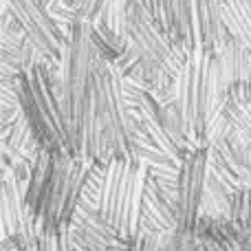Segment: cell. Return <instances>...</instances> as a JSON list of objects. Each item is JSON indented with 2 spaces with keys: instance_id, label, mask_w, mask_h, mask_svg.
<instances>
[{
  "instance_id": "cell-1",
  "label": "cell",
  "mask_w": 251,
  "mask_h": 251,
  "mask_svg": "<svg viewBox=\"0 0 251 251\" xmlns=\"http://www.w3.org/2000/svg\"><path fill=\"white\" fill-rule=\"evenodd\" d=\"M100 47L93 25L79 18L66 40L64 57L60 69V100L64 110L66 132L71 152L88 163H108L110 154L97 124V69H100Z\"/></svg>"
},
{
  "instance_id": "cell-9",
  "label": "cell",
  "mask_w": 251,
  "mask_h": 251,
  "mask_svg": "<svg viewBox=\"0 0 251 251\" xmlns=\"http://www.w3.org/2000/svg\"><path fill=\"white\" fill-rule=\"evenodd\" d=\"M148 16L156 22L161 31L172 40L174 44L183 49L181 44V29H178V2L181 0H137Z\"/></svg>"
},
{
  "instance_id": "cell-4",
  "label": "cell",
  "mask_w": 251,
  "mask_h": 251,
  "mask_svg": "<svg viewBox=\"0 0 251 251\" xmlns=\"http://www.w3.org/2000/svg\"><path fill=\"white\" fill-rule=\"evenodd\" d=\"M97 124L110 159H137V130L130 104L126 100L124 79L115 66L101 57L97 69Z\"/></svg>"
},
{
  "instance_id": "cell-6",
  "label": "cell",
  "mask_w": 251,
  "mask_h": 251,
  "mask_svg": "<svg viewBox=\"0 0 251 251\" xmlns=\"http://www.w3.org/2000/svg\"><path fill=\"white\" fill-rule=\"evenodd\" d=\"M4 7L11 11L29 42L40 51L51 69H62V57L66 49V35L40 0H4Z\"/></svg>"
},
{
  "instance_id": "cell-7",
  "label": "cell",
  "mask_w": 251,
  "mask_h": 251,
  "mask_svg": "<svg viewBox=\"0 0 251 251\" xmlns=\"http://www.w3.org/2000/svg\"><path fill=\"white\" fill-rule=\"evenodd\" d=\"M181 44L187 53L203 51L218 55L225 40L218 0H181L178 2Z\"/></svg>"
},
{
  "instance_id": "cell-8",
  "label": "cell",
  "mask_w": 251,
  "mask_h": 251,
  "mask_svg": "<svg viewBox=\"0 0 251 251\" xmlns=\"http://www.w3.org/2000/svg\"><path fill=\"white\" fill-rule=\"evenodd\" d=\"M207 148H196L183 156L181 172L176 174V209L183 225L194 221L196 207H199L201 194H203L205 172H207Z\"/></svg>"
},
{
  "instance_id": "cell-5",
  "label": "cell",
  "mask_w": 251,
  "mask_h": 251,
  "mask_svg": "<svg viewBox=\"0 0 251 251\" xmlns=\"http://www.w3.org/2000/svg\"><path fill=\"white\" fill-rule=\"evenodd\" d=\"M126 38H128V47L134 49L150 69H154L159 75L176 82L178 73L185 64L187 51L181 49L178 44H174L156 26V22L148 16V11L137 0H128Z\"/></svg>"
},
{
  "instance_id": "cell-3",
  "label": "cell",
  "mask_w": 251,
  "mask_h": 251,
  "mask_svg": "<svg viewBox=\"0 0 251 251\" xmlns=\"http://www.w3.org/2000/svg\"><path fill=\"white\" fill-rule=\"evenodd\" d=\"M18 91L25 117L40 148L57 156H73L60 100L62 86L53 82L51 66L47 62H38L26 73L18 75Z\"/></svg>"
},
{
  "instance_id": "cell-2",
  "label": "cell",
  "mask_w": 251,
  "mask_h": 251,
  "mask_svg": "<svg viewBox=\"0 0 251 251\" xmlns=\"http://www.w3.org/2000/svg\"><path fill=\"white\" fill-rule=\"evenodd\" d=\"M172 101L190 146L205 148L216 124L221 122L216 55L190 51L174 82Z\"/></svg>"
}]
</instances>
